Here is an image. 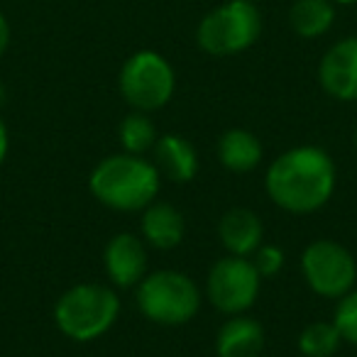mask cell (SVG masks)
I'll return each mask as SVG.
<instances>
[{
  "instance_id": "1",
  "label": "cell",
  "mask_w": 357,
  "mask_h": 357,
  "mask_svg": "<svg viewBox=\"0 0 357 357\" xmlns=\"http://www.w3.org/2000/svg\"><path fill=\"white\" fill-rule=\"evenodd\" d=\"M335 162L316 144L287 149L269 164L264 189L272 204L287 213L308 215L321 211L335 191Z\"/></svg>"
},
{
  "instance_id": "2",
  "label": "cell",
  "mask_w": 357,
  "mask_h": 357,
  "mask_svg": "<svg viewBox=\"0 0 357 357\" xmlns=\"http://www.w3.org/2000/svg\"><path fill=\"white\" fill-rule=\"evenodd\" d=\"M159 169L142 154H113L93 167L89 189L98 204L120 213L144 211L159 194Z\"/></svg>"
},
{
  "instance_id": "3",
  "label": "cell",
  "mask_w": 357,
  "mask_h": 357,
  "mask_svg": "<svg viewBox=\"0 0 357 357\" xmlns=\"http://www.w3.org/2000/svg\"><path fill=\"white\" fill-rule=\"evenodd\" d=\"M118 316L120 298L115 289L96 282L76 284L54 303L56 328L76 342L98 340L115 326Z\"/></svg>"
},
{
  "instance_id": "4",
  "label": "cell",
  "mask_w": 357,
  "mask_h": 357,
  "mask_svg": "<svg viewBox=\"0 0 357 357\" xmlns=\"http://www.w3.org/2000/svg\"><path fill=\"white\" fill-rule=\"evenodd\" d=\"M137 308L159 326H184L199 313L201 289L189 274L159 269L137 284Z\"/></svg>"
},
{
  "instance_id": "5",
  "label": "cell",
  "mask_w": 357,
  "mask_h": 357,
  "mask_svg": "<svg viewBox=\"0 0 357 357\" xmlns=\"http://www.w3.org/2000/svg\"><path fill=\"white\" fill-rule=\"evenodd\" d=\"M262 15L252 0H228L211 10L196 30V42L211 56H233L259 40Z\"/></svg>"
},
{
  "instance_id": "6",
  "label": "cell",
  "mask_w": 357,
  "mask_h": 357,
  "mask_svg": "<svg viewBox=\"0 0 357 357\" xmlns=\"http://www.w3.org/2000/svg\"><path fill=\"white\" fill-rule=\"evenodd\" d=\"M120 96L132 110L152 113L172 100L176 89V74L159 52H135L123 64L118 76Z\"/></svg>"
},
{
  "instance_id": "7",
  "label": "cell",
  "mask_w": 357,
  "mask_h": 357,
  "mask_svg": "<svg viewBox=\"0 0 357 357\" xmlns=\"http://www.w3.org/2000/svg\"><path fill=\"white\" fill-rule=\"evenodd\" d=\"M301 274L308 289L323 298H342L355 289L357 262L335 240H316L301 255Z\"/></svg>"
},
{
  "instance_id": "8",
  "label": "cell",
  "mask_w": 357,
  "mask_h": 357,
  "mask_svg": "<svg viewBox=\"0 0 357 357\" xmlns=\"http://www.w3.org/2000/svg\"><path fill=\"white\" fill-rule=\"evenodd\" d=\"M262 287V277L255 269L250 257H228L218 259L211 267L206 279V294L213 308H218L225 316H238L255 306Z\"/></svg>"
},
{
  "instance_id": "9",
  "label": "cell",
  "mask_w": 357,
  "mask_h": 357,
  "mask_svg": "<svg viewBox=\"0 0 357 357\" xmlns=\"http://www.w3.org/2000/svg\"><path fill=\"white\" fill-rule=\"evenodd\" d=\"M323 91L337 100H357V35L335 42L318 64Z\"/></svg>"
},
{
  "instance_id": "10",
  "label": "cell",
  "mask_w": 357,
  "mask_h": 357,
  "mask_svg": "<svg viewBox=\"0 0 357 357\" xmlns=\"http://www.w3.org/2000/svg\"><path fill=\"white\" fill-rule=\"evenodd\" d=\"M103 267L108 279L120 289L139 284L147 272V250L132 233H118L108 240L103 250Z\"/></svg>"
},
{
  "instance_id": "11",
  "label": "cell",
  "mask_w": 357,
  "mask_h": 357,
  "mask_svg": "<svg viewBox=\"0 0 357 357\" xmlns=\"http://www.w3.org/2000/svg\"><path fill=\"white\" fill-rule=\"evenodd\" d=\"M218 238L228 255L235 257H252L255 250L262 245L264 228L262 220L250 208H230L218 223Z\"/></svg>"
},
{
  "instance_id": "12",
  "label": "cell",
  "mask_w": 357,
  "mask_h": 357,
  "mask_svg": "<svg viewBox=\"0 0 357 357\" xmlns=\"http://www.w3.org/2000/svg\"><path fill=\"white\" fill-rule=\"evenodd\" d=\"M264 347V328L259 321L238 313L230 316L215 335V355L218 357H259Z\"/></svg>"
},
{
  "instance_id": "13",
  "label": "cell",
  "mask_w": 357,
  "mask_h": 357,
  "mask_svg": "<svg viewBox=\"0 0 357 357\" xmlns=\"http://www.w3.org/2000/svg\"><path fill=\"white\" fill-rule=\"evenodd\" d=\"M142 240L157 250H174L181 245L186 233V223L181 211L167 201H152L142 211Z\"/></svg>"
},
{
  "instance_id": "14",
  "label": "cell",
  "mask_w": 357,
  "mask_h": 357,
  "mask_svg": "<svg viewBox=\"0 0 357 357\" xmlns=\"http://www.w3.org/2000/svg\"><path fill=\"white\" fill-rule=\"evenodd\" d=\"M154 167L159 174L167 178L176 181V184H186L199 174V154L196 147L181 135H162L154 142Z\"/></svg>"
},
{
  "instance_id": "15",
  "label": "cell",
  "mask_w": 357,
  "mask_h": 357,
  "mask_svg": "<svg viewBox=\"0 0 357 357\" xmlns=\"http://www.w3.org/2000/svg\"><path fill=\"white\" fill-rule=\"evenodd\" d=\"M218 159L228 172L248 174L262 162V142L245 128H230L218 139Z\"/></svg>"
},
{
  "instance_id": "16",
  "label": "cell",
  "mask_w": 357,
  "mask_h": 357,
  "mask_svg": "<svg viewBox=\"0 0 357 357\" xmlns=\"http://www.w3.org/2000/svg\"><path fill=\"white\" fill-rule=\"evenodd\" d=\"M335 22V6L331 0H294L289 25L303 40L323 37Z\"/></svg>"
},
{
  "instance_id": "17",
  "label": "cell",
  "mask_w": 357,
  "mask_h": 357,
  "mask_svg": "<svg viewBox=\"0 0 357 357\" xmlns=\"http://www.w3.org/2000/svg\"><path fill=\"white\" fill-rule=\"evenodd\" d=\"M342 345V335L333 321H313L298 335V350L306 357H331Z\"/></svg>"
},
{
  "instance_id": "18",
  "label": "cell",
  "mask_w": 357,
  "mask_h": 357,
  "mask_svg": "<svg viewBox=\"0 0 357 357\" xmlns=\"http://www.w3.org/2000/svg\"><path fill=\"white\" fill-rule=\"evenodd\" d=\"M120 144L128 154H144L157 142V128L147 113L132 110L118 128Z\"/></svg>"
},
{
  "instance_id": "19",
  "label": "cell",
  "mask_w": 357,
  "mask_h": 357,
  "mask_svg": "<svg viewBox=\"0 0 357 357\" xmlns=\"http://www.w3.org/2000/svg\"><path fill=\"white\" fill-rule=\"evenodd\" d=\"M333 323L340 331L342 342H350V345L357 347V289H352L342 298H337Z\"/></svg>"
},
{
  "instance_id": "20",
  "label": "cell",
  "mask_w": 357,
  "mask_h": 357,
  "mask_svg": "<svg viewBox=\"0 0 357 357\" xmlns=\"http://www.w3.org/2000/svg\"><path fill=\"white\" fill-rule=\"evenodd\" d=\"M250 259H252L255 269H257L262 279L277 277V274L284 269V250L277 248V245H264L262 243L257 250H255Z\"/></svg>"
},
{
  "instance_id": "21",
  "label": "cell",
  "mask_w": 357,
  "mask_h": 357,
  "mask_svg": "<svg viewBox=\"0 0 357 357\" xmlns=\"http://www.w3.org/2000/svg\"><path fill=\"white\" fill-rule=\"evenodd\" d=\"M8 45H10V25H8L6 15L0 13V59L8 52Z\"/></svg>"
},
{
  "instance_id": "22",
  "label": "cell",
  "mask_w": 357,
  "mask_h": 357,
  "mask_svg": "<svg viewBox=\"0 0 357 357\" xmlns=\"http://www.w3.org/2000/svg\"><path fill=\"white\" fill-rule=\"evenodd\" d=\"M8 149H10V132H8V125H6V120L0 118V164L6 162V157H8Z\"/></svg>"
},
{
  "instance_id": "23",
  "label": "cell",
  "mask_w": 357,
  "mask_h": 357,
  "mask_svg": "<svg viewBox=\"0 0 357 357\" xmlns=\"http://www.w3.org/2000/svg\"><path fill=\"white\" fill-rule=\"evenodd\" d=\"M6 100H8V93H6V86L0 84V108L6 105Z\"/></svg>"
},
{
  "instance_id": "24",
  "label": "cell",
  "mask_w": 357,
  "mask_h": 357,
  "mask_svg": "<svg viewBox=\"0 0 357 357\" xmlns=\"http://www.w3.org/2000/svg\"><path fill=\"white\" fill-rule=\"evenodd\" d=\"M333 6H355L357 0H331Z\"/></svg>"
},
{
  "instance_id": "25",
  "label": "cell",
  "mask_w": 357,
  "mask_h": 357,
  "mask_svg": "<svg viewBox=\"0 0 357 357\" xmlns=\"http://www.w3.org/2000/svg\"><path fill=\"white\" fill-rule=\"evenodd\" d=\"M355 149H357V130H355Z\"/></svg>"
},
{
  "instance_id": "26",
  "label": "cell",
  "mask_w": 357,
  "mask_h": 357,
  "mask_svg": "<svg viewBox=\"0 0 357 357\" xmlns=\"http://www.w3.org/2000/svg\"><path fill=\"white\" fill-rule=\"evenodd\" d=\"M252 3H255V0H252Z\"/></svg>"
}]
</instances>
